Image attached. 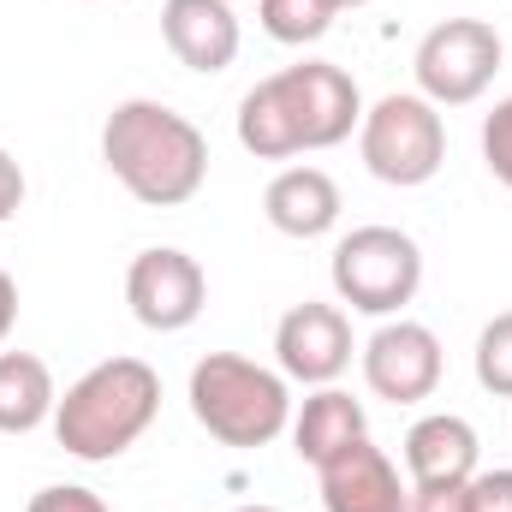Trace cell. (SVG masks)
Segmentation results:
<instances>
[{"label": "cell", "instance_id": "obj_26", "mask_svg": "<svg viewBox=\"0 0 512 512\" xmlns=\"http://www.w3.org/2000/svg\"><path fill=\"white\" fill-rule=\"evenodd\" d=\"M334 12H358V6H370V0H328Z\"/></svg>", "mask_w": 512, "mask_h": 512}, {"label": "cell", "instance_id": "obj_3", "mask_svg": "<svg viewBox=\"0 0 512 512\" xmlns=\"http://www.w3.org/2000/svg\"><path fill=\"white\" fill-rule=\"evenodd\" d=\"M191 417L221 447H268L292 429V387L256 358L209 352L191 370Z\"/></svg>", "mask_w": 512, "mask_h": 512}, {"label": "cell", "instance_id": "obj_14", "mask_svg": "<svg viewBox=\"0 0 512 512\" xmlns=\"http://www.w3.org/2000/svg\"><path fill=\"white\" fill-rule=\"evenodd\" d=\"M340 209H346L340 203V185L322 167H286L262 191V215L286 239H322V233H334L340 227Z\"/></svg>", "mask_w": 512, "mask_h": 512}, {"label": "cell", "instance_id": "obj_17", "mask_svg": "<svg viewBox=\"0 0 512 512\" xmlns=\"http://www.w3.org/2000/svg\"><path fill=\"white\" fill-rule=\"evenodd\" d=\"M239 143L251 149L256 161H292V155H304L298 126H292L274 78H262L256 90H245V102H239Z\"/></svg>", "mask_w": 512, "mask_h": 512}, {"label": "cell", "instance_id": "obj_11", "mask_svg": "<svg viewBox=\"0 0 512 512\" xmlns=\"http://www.w3.org/2000/svg\"><path fill=\"white\" fill-rule=\"evenodd\" d=\"M161 42L179 66L215 78L239 60V12L227 0H161Z\"/></svg>", "mask_w": 512, "mask_h": 512}, {"label": "cell", "instance_id": "obj_18", "mask_svg": "<svg viewBox=\"0 0 512 512\" xmlns=\"http://www.w3.org/2000/svg\"><path fill=\"white\" fill-rule=\"evenodd\" d=\"M256 18H262V30L274 36V42H286V48H310V42H322L328 30H334V6L328 0H256Z\"/></svg>", "mask_w": 512, "mask_h": 512}, {"label": "cell", "instance_id": "obj_13", "mask_svg": "<svg viewBox=\"0 0 512 512\" xmlns=\"http://www.w3.org/2000/svg\"><path fill=\"white\" fill-rule=\"evenodd\" d=\"M477 429L459 411H429L405 429V471L411 489H441V483H471L477 477Z\"/></svg>", "mask_w": 512, "mask_h": 512}, {"label": "cell", "instance_id": "obj_4", "mask_svg": "<svg viewBox=\"0 0 512 512\" xmlns=\"http://www.w3.org/2000/svg\"><path fill=\"white\" fill-rule=\"evenodd\" d=\"M328 280L358 316H399L423 286V251L399 227H352L334 245Z\"/></svg>", "mask_w": 512, "mask_h": 512}, {"label": "cell", "instance_id": "obj_10", "mask_svg": "<svg viewBox=\"0 0 512 512\" xmlns=\"http://www.w3.org/2000/svg\"><path fill=\"white\" fill-rule=\"evenodd\" d=\"M441 370H447V358H441V340H435V328H423V322H382L370 340H364V387L387 399V405H417V399H429L435 387H441Z\"/></svg>", "mask_w": 512, "mask_h": 512}, {"label": "cell", "instance_id": "obj_7", "mask_svg": "<svg viewBox=\"0 0 512 512\" xmlns=\"http://www.w3.org/2000/svg\"><path fill=\"white\" fill-rule=\"evenodd\" d=\"M126 304L149 334H179V328H191L203 316L209 274L191 251H173V245L137 251L126 268Z\"/></svg>", "mask_w": 512, "mask_h": 512}, {"label": "cell", "instance_id": "obj_27", "mask_svg": "<svg viewBox=\"0 0 512 512\" xmlns=\"http://www.w3.org/2000/svg\"><path fill=\"white\" fill-rule=\"evenodd\" d=\"M233 512H280V507H262V501H251V507H233Z\"/></svg>", "mask_w": 512, "mask_h": 512}, {"label": "cell", "instance_id": "obj_6", "mask_svg": "<svg viewBox=\"0 0 512 512\" xmlns=\"http://www.w3.org/2000/svg\"><path fill=\"white\" fill-rule=\"evenodd\" d=\"M501 30L483 24V18H441L423 42H417V96L435 102V108H465L477 102L495 72H501Z\"/></svg>", "mask_w": 512, "mask_h": 512}, {"label": "cell", "instance_id": "obj_21", "mask_svg": "<svg viewBox=\"0 0 512 512\" xmlns=\"http://www.w3.org/2000/svg\"><path fill=\"white\" fill-rule=\"evenodd\" d=\"M24 512H108V501L96 489H78V483H54V489H36Z\"/></svg>", "mask_w": 512, "mask_h": 512}, {"label": "cell", "instance_id": "obj_15", "mask_svg": "<svg viewBox=\"0 0 512 512\" xmlns=\"http://www.w3.org/2000/svg\"><path fill=\"white\" fill-rule=\"evenodd\" d=\"M370 435V417H364V405L346 393V387H316L298 411H292V453L304 459V465H328V459H340L346 447H358Z\"/></svg>", "mask_w": 512, "mask_h": 512}, {"label": "cell", "instance_id": "obj_8", "mask_svg": "<svg viewBox=\"0 0 512 512\" xmlns=\"http://www.w3.org/2000/svg\"><path fill=\"white\" fill-rule=\"evenodd\" d=\"M274 90H280V102H286L304 149H334V143H346L352 131L364 126V96H358L352 72L334 66V60L286 66V72H274Z\"/></svg>", "mask_w": 512, "mask_h": 512}, {"label": "cell", "instance_id": "obj_12", "mask_svg": "<svg viewBox=\"0 0 512 512\" xmlns=\"http://www.w3.org/2000/svg\"><path fill=\"white\" fill-rule=\"evenodd\" d=\"M322 507L328 512H411V489L399 483V465L364 435L322 471Z\"/></svg>", "mask_w": 512, "mask_h": 512}, {"label": "cell", "instance_id": "obj_20", "mask_svg": "<svg viewBox=\"0 0 512 512\" xmlns=\"http://www.w3.org/2000/svg\"><path fill=\"white\" fill-rule=\"evenodd\" d=\"M483 161H489V173L512 191V96H501L489 108V120H483Z\"/></svg>", "mask_w": 512, "mask_h": 512}, {"label": "cell", "instance_id": "obj_9", "mask_svg": "<svg viewBox=\"0 0 512 512\" xmlns=\"http://www.w3.org/2000/svg\"><path fill=\"white\" fill-rule=\"evenodd\" d=\"M352 322L340 304H322V298H304L280 316L274 328V358H280V376L304 387H334L352 370Z\"/></svg>", "mask_w": 512, "mask_h": 512}, {"label": "cell", "instance_id": "obj_24", "mask_svg": "<svg viewBox=\"0 0 512 512\" xmlns=\"http://www.w3.org/2000/svg\"><path fill=\"white\" fill-rule=\"evenodd\" d=\"M24 209V167L0 149V221H12Z\"/></svg>", "mask_w": 512, "mask_h": 512}, {"label": "cell", "instance_id": "obj_25", "mask_svg": "<svg viewBox=\"0 0 512 512\" xmlns=\"http://www.w3.org/2000/svg\"><path fill=\"white\" fill-rule=\"evenodd\" d=\"M18 328V280L0 268V346H6V334Z\"/></svg>", "mask_w": 512, "mask_h": 512}, {"label": "cell", "instance_id": "obj_5", "mask_svg": "<svg viewBox=\"0 0 512 512\" xmlns=\"http://www.w3.org/2000/svg\"><path fill=\"white\" fill-rule=\"evenodd\" d=\"M358 155L364 167L382 179V185H429L447 161V126H441V108L423 102L417 90H393L382 96L364 126H358Z\"/></svg>", "mask_w": 512, "mask_h": 512}, {"label": "cell", "instance_id": "obj_23", "mask_svg": "<svg viewBox=\"0 0 512 512\" xmlns=\"http://www.w3.org/2000/svg\"><path fill=\"white\" fill-rule=\"evenodd\" d=\"M411 512H471V483H441V489H411Z\"/></svg>", "mask_w": 512, "mask_h": 512}, {"label": "cell", "instance_id": "obj_1", "mask_svg": "<svg viewBox=\"0 0 512 512\" xmlns=\"http://www.w3.org/2000/svg\"><path fill=\"white\" fill-rule=\"evenodd\" d=\"M102 161L143 209H179L209 179V137L179 108L131 96L102 126Z\"/></svg>", "mask_w": 512, "mask_h": 512}, {"label": "cell", "instance_id": "obj_16", "mask_svg": "<svg viewBox=\"0 0 512 512\" xmlns=\"http://www.w3.org/2000/svg\"><path fill=\"white\" fill-rule=\"evenodd\" d=\"M54 370L36 352H0V435H30L54 423Z\"/></svg>", "mask_w": 512, "mask_h": 512}, {"label": "cell", "instance_id": "obj_22", "mask_svg": "<svg viewBox=\"0 0 512 512\" xmlns=\"http://www.w3.org/2000/svg\"><path fill=\"white\" fill-rule=\"evenodd\" d=\"M471 512H512V471H477L471 477Z\"/></svg>", "mask_w": 512, "mask_h": 512}, {"label": "cell", "instance_id": "obj_2", "mask_svg": "<svg viewBox=\"0 0 512 512\" xmlns=\"http://www.w3.org/2000/svg\"><path fill=\"white\" fill-rule=\"evenodd\" d=\"M155 411H161V376L143 358H108L60 393L54 441L84 465H108L149 435Z\"/></svg>", "mask_w": 512, "mask_h": 512}, {"label": "cell", "instance_id": "obj_19", "mask_svg": "<svg viewBox=\"0 0 512 512\" xmlns=\"http://www.w3.org/2000/svg\"><path fill=\"white\" fill-rule=\"evenodd\" d=\"M471 370H477V387H483V393L512 399V310H501V316L477 334Z\"/></svg>", "mask_w": 512, "mask_h": 512}]
</instances>
